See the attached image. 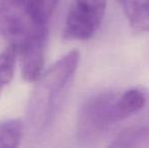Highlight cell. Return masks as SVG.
<instances>
[{
  "label": "cell",
  "mask_w": 149,
  "mask_h": 148,
  "mask_svg": "<svg viewBox=\"0 0 149 148\" xmlns=\"http://www.w3.org/2000/svg\"><path fill=\"white\" fill-rule=\"evenodd\" d=\"M80 59L72 50L50 66L36 81L28 106V119L33 128L43 131L55 116L61 97L73 77Z\"/></svg>",
  "instance_id": "cell-1"
},
{
  "label": "cell",
  "mask_w": 149,
  "mask_h": 148,
  "mask_svg": "<svg viewBox=\"0 0 149 148\" xmlns=\"http://www.w3.org/2000/svg\"><path fill=\"white\" fill-rule=\"evenodd\" d=\"M0 36L17 52L48 36V24L31 12L26 0H0Z\"/></svg>",
  "instance_id": "cell-2"
},
{
  "label": "cell",
  "mask_w": 149,
  "mask_h": 148,
  "mask_svg": "<svg viewBox=\"0 0 149 148\" xmlns=\"http://www.w3.org/2000/svg\"><path fill=\"white\" fill-rule=\"evenodd\" d=\"M117 95L118 92H102L83 104L77 120V135L81 141L93 140L110 125L117 123Z\"/></svg>",
  "instance_id": "cell-3"
},
{
  "label": "cell",
  "mask_w": 149,
  "mask_h": 148,
  "mask_svg": "<svg viewBox=\"0 0 149 148\" xmlns=\"http://www.w3.org/2000/svg\"><path fill=\"white\" fill-rule=\"evenodd\" d=\"M108 0H72L63 36L69 41H87L102 26Z\"/></svg>",
  "instance_id": "cell-4"
},
{
  "label": "cell",
  "mask_w": 149,
  "mask_h": 148,
  "mask_svg": "<svg viewBox=\"0 0 149 148\" xmlns=\"http://www.w3.org/2000/svg\"><path fill=\"white\" fill-rule=\"evenodd\" d=\"M47 38L31 42L17 52L20 58L22 75L26 82H36L43 73Z\"/></svg>",
  "instance_id": "cell-5"
},
{
  "label": "cell",
  "mask_w": 149,
  "mask_h": 148,
  "mask_svg": "<svg viewBox=\"0 0 149 148\" xmlns=\"http://www.w3.org/2000/svg\"><path fill=\"white\" fill-rule=\"evenodd\" d=\"M145 104V94L138 88H131L124 92H118L115 103L117 122L133 116L143 109Z\"/></svg>",
  "instance_id": "cell-6"
},
{
  "label": "cell",
  "mask_w": 149,
  "mask_h": 148,
  "mask_svg": "<svg viewBox=\"0 0 149 148\" xmlns=\"http://www.w3.org/2000/svg\"><path fill=\"white\" fill-rule=\"evenodd\" d=\"M24 126L19 119L0 122V147H17L22 138Z\"/></svg>",
  "instance_id": "cell-7"
},
{
  "label": "cell",
  "mask_w": 149,
  "mask_h": 148,
  "mask_svg": "<svg viewBox=\"0 0 149 148\" xmlns=\"http://www.w3.org/2000/svg\"><path fill=\"white\" fill-rule=\"evenodd\" d=\"M16 56L17 50L11 45L0 52V93L13 78Z\"/></svg>",
  "instance_id": "cell-8"
},
{
  "label": "cell",
  "mask_w": 149,
  "mask_h": 148,
  "mask_svg": "<svg viewBox=\"0 0 149 148\" xmlns=\"http://www.w3.org/2000/svg\"><path fill=\"white\" fill-rule=\"evenodd\" d=\"M26 2L36 17L48 24L57 8L59 0H26Z\"/></svg>",
  "instance_id": "cell-9"
},
{
  "label": "cell",
  "mask_w": 149,
  "mask_h": 148,
  "mask_svg": "<svg viewBox=\"0 0 149 148\" xmlns=\"http://www.w3.org/2000/svg\"><path fill=\"white\" fill-rule=\"evenodd\" d=\"M129 22L134 33L142 34L149 32V2L141 11L129 19Z\"/></svg>",
  "instance_id": "cell-10"
},
{
  "label": "cell",
  "mask_w": 149,
  "mask_h": 148,
  "mask_svg": "<svg viewBox=\"0 0 149 148\" xmlns=\"http://www.w3.org/2000/svg\"><path fill=\"white\" fill-rule=\"evenodd\" d=\"M148 136V131L139 129V130H131L120 135L118 139L115 140L114 146H133L134 142L145 139Z\"/></svg>",
  "instance_id": "cell-11"
},
{
  "label": "cell",
  "mask_w": 149,
  "mask_h": 148,
  "mask_svg": "<svg viewBox=\"0 0 149 148\" xmlns=\"http://www.w3.org/2000/svg\"><path fill=\"white\" fill-rule=\"evenodd\" d=\"M123 11L128 19H131L139 11H141L149 0H119Z\"/></svg>",
  "instance_id": "cell-12"
}]
</instances>
